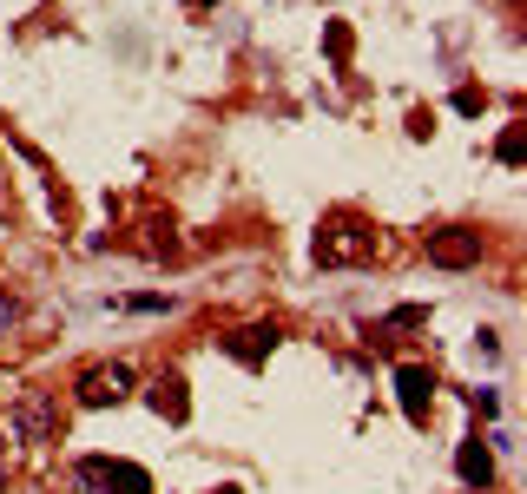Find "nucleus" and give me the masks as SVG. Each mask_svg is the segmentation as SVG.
Masks as SVG:
<instances>
[{
  "instance_id": "nucleus-1",
  "label": "nucleus",
  "mask_w": 527,
  "mask_h": 494,
  "mask_svg": "<svg viewBox=\"0 0 527 494\" xmlns=\"http://www.w3.org/2000/svg\"><path fill=\"white\" fill-rule=\"evenodd\" d=\"M363 257H376V231L356 211H330L317 231V264H363Z\"/></svg>"
},
{
  "instance_id": "nucleus-2",
  "label": "nucleus",
  "mask_w": 527,
  "mask_h": 494,
  "mask_svg": "<svg viewBox=\"0 0 527 494\" xmlns=\"http://www.w3.org/2000/svg\"><path fill=\"white\" fill-rule=\"evenodd\" d=\"M80 481L99 488V494H152V475H145L139 462H106V455H86Z\"/></svg>"
},
{
  "instance_id": "nucleus-3",
  "label": "nucleus",
  "mask_w": 527,
  "mask_h": 494,
  "mask_svg": "<svg viewBox=\"0 0 527 494\" xmlns=\"http://www.w3.org/2000/svg\"><path fill=\"white\" fill-rule=\"evenodd\" d=\"M132 383H139V376H132V363H93V369L80 376V402H86V409L126 402V396H132Z\"/></svg>"
},
{
  "instance_id": "nucleus-4",
  "label": "nucleus",
  "mask_w": 527,
  "mask_h": 494,
  "mask_svg": "<svg viewBox=\"0 0 527 494\" xmlns=\"http://www.w3.org/2000/svg\"><path fill=\"white\" fill-rule=\"evenodd\" d=\"M14 435H20V442H53V435H60V402H53L47 389L20 396L14 402Z\"/></svg>"
},
{
  "instance_id": "nucleus-5",
  "label": "nucleus",
  "mask_w": 527,
  "mask_h": 494,
  "mask_svg": "<svg viewBox=\"0 0 527 494\" xmlns=\"http://www.w3.org/2000/svg\"><path fill=\"white\" fill-rule=\"evenodd\" d=\"M429 264H442V271H468V264H481V231H435V238H429Z\"/></svg>"
},
{
  "instance_id": "nucleus-6",
  "label": "nucleus",
  "mask_w": 527,
  "mask_h": 494,
  "mask_svg": "<svg viewBox=\"0 0 527 494\" xmlns=\"http://www.w3.org/2000/svg\"><path fill=\"white\" fill-rule=\"evenodd\" d=\"M396 389H402V415H409V422H429V402H435V376L429 369H396Z\"/></svg>"
},
{
  "instance_id": "nucleus-7",
  "label": "nucleus",
  "mask_w": 527,
  "mask_h": 494,
  "mask_svg": "<svg viewBox=\"0 0 527 494\" xmlns=\"http://www.w3.org/2000/svg\"><path fill=\"white\" fill-rule=\"evenodd\" d=\"M224 350H231V356H238V363H264V356H271L277 350V323H251V330H238V336H231V343H224Z\"/></svg>"
},
{
  "instance_id": "nucleus-8",
  "label": "nucleus",
  "mask_w": 527,
  "mask_h": 494,
  "mask_svg": "<svg viewBox=\"0 0 527 494\" xmlns=\"http://www.w3.org/2000/svg\"><path fill=\"white\" fill-rule=\"evenodd\" d=\"M455 468H462V481H468V488H488V481H495V455L481 448V435H475V442H462Z\"/></svg>"
},
{
  "instance_id": "nucleus-9",
  "label": "nucleus",
  "mask_w": 527,
  "mask_h": 494,
  "mask_svg": "<svg viewBox=\"0 0 527 494\" xmlns=\"http://www.w3.org/2000/svg\"><path fill=\"white\" fill-rule=\"evenodd\" d=\"M152 409L172 415V422H185V415H192V402H185V383H178V376H159V383H152Z\"/></svg>"
},
{
  "instance_id": "nucleus-10",
  "label": "nucleus",
  "mask_w": 527,
  "mask_h": 494,
  "mask_svg": "<svg viewBox=\"0 0 527 494\" xmlns=\"http://www.w3.org/2000/svg\"><path fill=\"white\" fill-rule=\"evenodd\" d=\"M409 323H429V310H422V303H396V310H389V323L376 336H389V330H409Z\"/></svg>"
},
{
  "instance_id": "nucleus-11",
  "label": "nucleus",
  "mask_w": 527,
  "mask_h": 494,
  "mask_svg": "<svg viewBox=\"0 0 527 494\" xmlns=\"http://www.w3.org/2000/svg\"><path fill=\"white\" fill-rule=\"evenodd\" d=\"M521 152H527V139H521V126H514V132H501V159H508V165H521Z\"/></svg>"
},
{
  "instance_id": "nucleus-12",
  "label": "nucleus",
  "mask_w": 527,
  "mask_h": 494,
  "mask_svg": "<svg viewBox=\"0 0 527 494\" xmlns=\"http://www.w3.org/2000/svg\"><path fill=\"white\" fill-rule=\"evenodd\" d=\"M126 310H139V317H152V310H172V297H126Z\"/></svg>"
},
{
  "instance_id": "nucleus-13",
  "label": "nucleus",
  "mask_w": 527,
  "mask_h": 494,
  "mask_svg": "<svg viewBox=\"0 0 527 494\" xmlns=\"http://www.w3.org/2000/svg\"><path fill=\"white\" fill-rule=\"evenodd\" d=\"M0 323H14V303H7V297H0Z\"/></svg>"
},
{
  "instance_id": "nucleus-14",
  "label": "nucleus",
  "mask_w": 527,
  "mask_h": 494,
  "mask_svg": "<svg viewBox=\"0 0 527 494\" xmlns=\"http://www.w3.org/2000/svg\"><path fill=\"white\" fill-rule=\"evenodd\" d=\"M224 494H231V488H224Z\"/></svg>"
}]
</instances>
